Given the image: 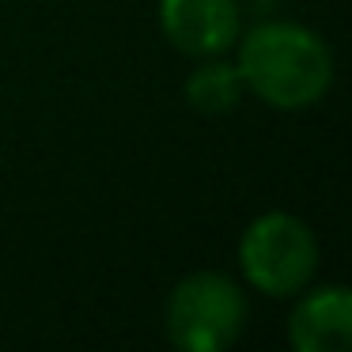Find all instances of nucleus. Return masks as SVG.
I'll use <instances>...</instances> for the list:
<instances>
[{
	"label": "nucleus",
	"mask_w": 352,
	"mask_h": 352,
	"mask_svg": "<svg viewBox=\"0 0 352 352\" xmlns=\"http://www.w3.org/2000/svg\"><path fill=\"white\" fill-rule=\"evenodd\" d=\"M231 54L246 95L280 114L318 107L337 76L329 42L296 19H261L246 27L239 31Z\"/></svg>",
	"instance_id": "f257e3e1"
},
{
	"label": "nucleus",
	"mask_w": 352,
	"mask_h": 352,
	"mask_svg": "<svg viewBox=\"0 0 352 352\" xmlns=\"http://www.w3.org/2000/svg\"><path fill=\"white\" fill-rule=\"evenodd\" d=\"M155 23L170 50L190 61L231 54L239 31H243V8L239 0H160Z\"/></svg>",
	"instance_id": "20e7f679"
},
{
	"label": "nucleus",
	"mask_w": 352,
	"mask_h": 352,
	"mask_svg": "<svg viewBox=\"0 0 352 352\" xmlns=\"http://www.w3.org/2000/svg\"><path fill=\"white\" fill-rule=\"evenodd\" d=\"M288 344L299 352H344L352 344V292L349 284H307L292 296Z\"/></svg>",
	"instance_id": "39448f33"
},
{
	"label": "nucleus",
	"mask_w": 352,
	"mask_h": 352,
	"mask_svg": "<svg viewBox=\"0 0 352 352\" xmlns=\"http://www.w3.org/2000/svg\"><path fill=\"white\" fill-rule=\"evenodd\" d=\"M239 276L265 299H292L318 276L322 246L314 228L288 208H269L243 228L235 246Z\"/></svg>",
	"instance_id": "f03ea898"
},
{
	"label": "nucleus",
	"mask_w": 352,
	"mask_h": 352,
	"mask_svg": "<svg viewBox=\"0 0 352 352\" xmlns=\"http://www.w3.org/2000/svg\"><path fill=\"white\" fill-rule=\"evenodd\" d=\"M243 99H246V87L231 54L201 57L193 65V72L186 76V102L201 118H228L243 107Z\"/></svg>",
	"instance_id": "423d86ee"
},
{
	"label": "nucleus",
	"mask_w": 352,
	"mask_h": 352,
	"mask_svg": "<svg viewBox=\"0 0 352 352\" xmlns=\"http://www.w3.org/2000/svg\"><path fill=\"white\" fill-rule=\"evenodd\" d=\"M250 299L243 280L220 269H193L163 303V329L182 352H223L243 337Z\"/></svg>",
	"instance_id": "7ed1b4c3"
}]
</instances>
